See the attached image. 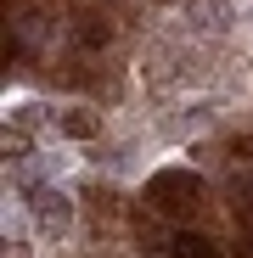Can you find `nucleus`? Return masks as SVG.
Masks as SVG:
<instances>
[{"mask_svg": "<svg viewBox=\"0 0 253 258\" xmlns=\"http://www.w3.org/2000/svg\"><path fill=\"white\" fill-rule=\"evenodd\" d=\"M197 197H203V180L191 174V168H163V174L152 180V202L163 213H191Z\"/></svg>", "mask_w": 253, "mask_h": 258, "instance_id": "nucleus-1", "label": "nucleus"}, {"mask_svg": "<svg viewBox=\"0 0 253 258\" xmlns=\"http://www.w3.org/2000/svg\"><path fill=\"white\" fill-rule=\"evenodd\" d=\"M34 213H39L45 230H62V225H68V197H62V191H39V197H34Z\"/></svg>", "mask_w": 253, "mask_h": 258, "instance_id": "nucleus-2", "label": "nucleus"}, {"mask_svg": "<svg viewBox=\"0 0 253 258\" xmlns=\"http://www.w3.org/2000/svg\"><path fill=\"white\" fill-rule=\"evenodd\" d=\"M169 252H175V258H220L214 241L197 236V230H175V236H169Z\"/></svg>", "mask_w": 253, "mask_h": 258, "instance_id": "nucleus-3", "label": "nucleus"}, {"mask_svg": "<svg viewBox=\"0 0 253 258\" xmlns=\"http://www.w3.org/2000/svg\"><path fill=\"white\" fill-rule=\"evenodd\" d=\"M57 123H62V135H73V141H90L96 135V118H84V112H62Z\"/></svg>", "mask_w": 253, "mask_h": 258, "instance_id": "nucleus-4", "label": "nucleus"}, {"mask_svg": "<svg viewBox=\"0 0 253 258\" xmlns=\"http://www.w3.org/2000/svg\"><path fill=\"white\" fill-rule=\"evenodd\" d=\"M79 39H84V45H107V39H113V23H107V17H90V23L79 28Z\"/></svg>", "mask_w": 253, "mask_h": 258, "instance_id": "nucleus-5", "label": "nucleus"}, {"mask_svg": "<svg viewBox=\"0 0 253 258\" xmlns=\"http://www.w3.org/2000/svg\"><path fill=\"white\" fill-rule=\"evenodd\" d=\"M0 146H6V157H23V152H28V141H23V135H12V129H6V141H0Z\"/></svg>", "mask_w": 253, "mask_h": 258, "instance_id": "nucleus-6", "label": "nucleus"}]
</instances>
